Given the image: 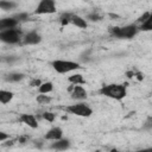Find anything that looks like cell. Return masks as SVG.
<instances>
[{
  "instance_id": "6da1fadb",
  "label": "cell",
  "mask_w": 152,
  "mask_h": 152,
  "mask_svg": "<svg viewBox=\"0 0 152 152\" xmlns=\"http://www.w3.org/2000/svg\"><path fill=\"white\" fill-rule=\"evenodd\" d=\"M99 93L108 99L115 100V101H121L126 97L127 95V88L125 84H120V83H110V84H106L102 86L99 89Z\"/></svg>"
},
{
  "instance_id": "7a4b0ae2",
  "label": "cell",
  "mask_w": 152,
  "mask_h": 152,
  "mask_svg": "<svg viewBox=\"0 0 152 152\" xmlns=\"http://www.w3.org/2000/svg\"><path fill=\"white\" fill-rule=\"evenodd\" d=\"M108 31L115 38L129 39L137 36V33L139 32V26L137 24H128L125 26H110Z\"/></svg>"
},
{
  "instance_id": "3957f363",
  "label": "cell",
  "mask_w": 152,
  "mask_h": 152,
  "mask_svg": "<svg viewBox=\"0 0 152 152\" xmlns=\"http://www.w3.org/2000/svg\"><path fill=\"white\" fill-rule=\"evenodd\" d=\"M51 66L58 74H68L81 69L80 63L74 61H65V59H55L51 62Z\"/></svg>"
},
{
  "instance_id": "277c9868",
  "label": "cell",
  "mask_w": 152,
  "mask_h": 152,
  "mask_svg": "<svg viewBox=\"0 0 152 152\" xmlns=\"http://www.w3.org/2000/svg\"><path fill=\"white\" fill-rule=\"evenodd\" d=\"M65 110L72 115L82 116V118H89L93 114V109L84 102H77L74 104H69L65 107Z\"/></svg>"
},
{
  "instance_id": "5b68a950",
  "label": "cell",
  "mask_w": 152,
  "mask_h": 152,
  "mask_svg": "<svg viewBox=\"0 0 152 152\" xmlns=\"http://www.w3.org/2000/svg\"><path fill=\"white\" fill-rule=\"evenodd\" d=\"M57 12V6L53 0H42L38 2L37 7L33 11L36 15H44V14H53Z\"/></svg>"
},
{
  "instance_id": "8992f818",
  "label": "cell",
  "mask_w": 152,
  "mask_h": 152,
  "mask_svg": "<svg viewBox=\"0 0 152 152\" xmlns=\"http://www.w3.org/2000/svg\"><path fill=\"white\" fill-rule=\"evenodd\" d=\"M0 39L4 43H7V44H17V43L20 42V39H23L21 31L18 30V28L0 31Z\"/></svg>"
},
{
  "instance_id": "52a82bcc",
  "label": "cell",
  "mask_w": 152,
  "mask_h": 152,
  "mask_svg": "<svg viewBox=\"0 0 152 152\" xmlns=\"http://www.w3.org/2000/svg\"><path fill=\"white\" fill-rule=\"evenodd\" d=\"M69 91H70L71 99L77 100V101H83V100H86L87 96H88L87 90H86L82 86H71V87L69 88Z\"/></svg>"
},
{
  "instance_id": "ba28073f",
  "label": "cell",
  "mask_w": 152,
  "mask_h": 152,
  "mask_svg": "<svg viewBox=\"0 0 152 152\" xmlns=\"http://www.w3.org/2000/svg\"><path fill=\"white\" fill-rule=\"evenodd\" d=\"M42 42V36L37 31H30L23 37V43L26 45H36Z\"/></svg>"
},
{
  "instance_id": "9c48e42d",
  "label": "cell",
  "mask_w": 152,
  "mask_h": 152,
  "mask_svg": "<svg viewBox=\"0 0 152 152\" xmlns=\"http://www.w3.org/2000/svg\"><path fill=\"white\" fill-rule=\"evenodd\" d=\"M62 137H63V131H62V128H61V127H52V128H50V129L45 133L44 139L56 141V140L62 139Z\"/></svg>"
},
{
  "instance_id": "30bf717a",
  "label": "cell",
  "mask_w": 152,
  "mask_h": 152,
  "mask_svg": "<svg viewBox=\"0 0 152 152\" xmlns=\"http://www.w3.org/2000/svg\"><path fill=\"white\" fill-rule=\"evenodd\" d=\"M19 121L25 124L26 126L33 128V129L38 127V120H37V118L33 114H23V115H20Z\"/></svg>"
},
{
  "instance_id": "8fae6325",
  "label": "cell",
  "mask_w": 152,
  "mask_h": 152,
  "mask_svg": "<svg viewBox=\"0 0 152 152\" xmlns=\"http://www.w3.org/2000/svg\"><path fill=\"white\" fill-rule=\"evenodd\" d=\"M18 21L11 17V18H4L0 20V31H5V30H11V28H15L18 26Z\"/></svg>"
},
{
  "instance_id": "7c38bea8",
  "label": "cell",
  "mask_w": 152,
  "mask_h": 152,
  "mask_svg": "<svg viewBox=\"0 0 152 152\" xmlns=\"http://www.w3.org/2000/svg\"><path fill=\"white\" fill-rule=\"evenodd\" d=\"M70 147V141L68 139H59V140H56L53 141L51 145H50V148L52 150H56V151H65Z\"/></svg>"
},
{
  "instance_id": "4fadbf2b",
  "label": "cell",
  "mask_w": 152,
  "mask_h": 152,
  "mask_svg": "<svg viewBox=\"0 0 152 152\" xmlns=\"http://www.w3.org/2000/svg\"><path fill=\"white\" fill-rule=\"evenodd\" d=\"M71 25H75L76 27H80V28H87L88 26V23L84 18L77 15V14H74L72 13V17H71Z\"/></svg>"
},
{
  "instance_id": "5bb4252c",
  "label": "cell",
  "mask_w": 152,
  "mask_h": 152,
  "mask_svg": "<svg viewBox=\"0 0 152 152\" xmlns=\"http://www.w3.org/2000/svg\"><path fill=\"white\" fill-rule=\"evenodd\" d=\"M68 81L72 84V86H82L86 83V80L83 78V76L81 74H74L71 76L68 77Z\"/></svg>"
},
{
  "instance_id": "9a60e30c",
  "label": "cell",
  "mask_w": 152,
  "mask_h": 152,
  "mask_svg": "<svg viewBox=\"0 0 152 152\" xmlns=\"http://www.w3.org/2000/svg\"><path fill=\"white\" fill-rule=\"evenodd\" d=\"M12 99H13V93L12 91L5 90V89H1L0 90V102L2 104L8 103L10 101H12Z\"/></svg>"
},
{
  "instance_id": "2e32d148",
  "label": "cell",
  "mask_w": 152,
  "mask_h": 152,
  "mask_svg": "<svg viewBox=\"0 0 152 152\" xmlns=\"http://www.w3.org/2000/svg\"><path fill=\"white\" fill-rule=\"evenodd\" d=\"M53 90V83L52 82H43L40 84V87L38 88V91L39 94H49Z\"/></svg>"
},
{
  "instance_id": "e0dca14e",
  "label": "cell",
  "mask_w": 152,
  "mask_h": 152,
  "mask_svg": "<svg viewBox=\"0 0 152 152\" xmlns=\"http://www.w3.org/2000/svg\"><path fill=\"white\" fill-rule=\"evenodd\" d=\"M24 78V75L20 74V72H10L7 76H6V80L8 82H19Z\"/></svg>"
},
{
  "instance_id": "ac0fdd59",
  "label": "cell",
  "mask_w": 152,
  "mask_h": 152,
  "mask_svg": "<svg viewBox=\"0 0 152 152\" xmlns=\"http://www.w3.org/2000/svg\"><path fill=\"white\" fill-rule=\"evenodd\" d=\"M139 30L140 31H152V13L150 14V17L147 18V20L145 23H142L141 25H139Z\"/></svg>"
},
{
  "instance_id": "d6986e66",
  "label": "cell",
  "mask_w": 152,
  "mask_h": 152,
  "mask_svg": "<svg viewBox=\"0 0 152 152\" xmlns=\"http://www.w3.org/2000/svg\"><path fill=\"white\" fill-rule=\"evenodd\" d=\"M17 7V2L14 1H6V0H1L0 1V8L4 11H8V10H13Z\"/></svg>"
},
{
  "instance_id": "ffe728a7",
  "label": "cell",
  "mask_w": 152,
  "mask_h": 152,
  "mask_svg": "<svg viewBox=\"0 0 152 152\" xmlns=\"http://www.w3.org/2000/svg\"><path fill=\"white\" fill-rule=\"evenodd\" d=\"M71 17H72V13H69V12L63 13V14L59 17V23H61L63 26L70 25V24H71Z\"/></svg>"
},
{
  "instance_id": "44dd1931",
  "label": "cell",
  "mask_w": 152,
  "mask_h": 152,
  "mask_svg": "<svg viewBox=\"0 0 152 152\" xmlns=\"http://www.w3.org/2000/svg\"><path fill=\"white\" fill-rule=\"evenodd\" d=\"M36 100H37V102L40 103V104H48V103L51 102V97H50L49 95H46V94H39V95L36 97Z\"/></svg>"
},
{
  "instance_id": "7402d4cb",
  "label": "cell",
  "mask_w": 152,
  "mask_h": 152,
  "mask_svg": "<svg viewBox=\"0 0 152 152\" xmlns=\"http://www.w3.org/2000/svg\"><path fill=\"white\" fill-rule=\"evenodd\" d=\"M13 18H14L18 23H21V21H26V20H28L30 14H28V13H26V12H20V13L14 14V15H13Z\"/></svg>"
},
{
  "instance_id": "603a6c76",
  "label": "cell",
  "mask_w": 152,
  "mask_h": 152,
  "mask_svg": "<svg viewBox=\"0 0 152 152\" xmlns=\"http://www.w3.org/2000/svg\"><path fill=\"white\" fill-rule=\"evenodd\" d=\"M42 118H43L44 120H46L48 122H53L55 119H56V115H55L53 113H51V112H44V113L42 114Z\"/></svg>"
},
{
  "instance_id": "cb8c5ba5",
  "label": "cell",
  "mask_w": 152,
  "mask_h": 152,
  "mask_svg": "<svg viewBox=\"0 0 152 152\" xmlns=\"http://www.w3.org/2000/svg\"><path fill=\"white\" fill-rule=\"evenodd\" d=\"M150 14H151V12H145L142 15H140V17L137 19V23H138L139 25H141L142 23H145V21L147 20V18L150 17Z\"/></svg>"
},
{
  "instance_id": "d4e9b609",
  "label": "cell",
  "mask_w": 152,
  "mask_h": 152,
  "mask_svg": "<svg viewBox=\"0 0 152 152\" xmlns=\"http://www.w3.org/2000/svg\"><path fill=\"white\" fill-rule=\"evenodd\" d=\"M87 19H89V20H91V21H99L100 19H101V17L97 14V13H95V12H93V13H90V14H88V17H87Z\"/></svg>"
},
{
  "instance_id": "484cf974",
  "label": "cell",
  "mask_w": 152,
  "mask_h": 152,
  "mask_svg": "<svg viewBox=\"0 0 152 152\" xmlns=\"http://www.w3.org/2000/svg\"><path fill=\"white\" fill-rule=\"evenodd\" d=\"M42 83H43V82H42L40 80H38V78H36V80H33V81L31 82V87H37V88H39Z\"/></svg>"
},
{
  "instance_id": "4316f807",
  "label": "cell",
  "mask_w": 152,
  "mask_h": 152,
  "mask_svg": "<svg viewBox=\"0 0 152 152\" xmlns=\"http://www.w3.org/2000/svg\"><path fill=\"white\" fill-rule=\"evenodd\" d=\"M8 138H10L8 134H6L5 132H0V141H1V142H4V141H5L6 139H8Z\"/></svg>"
},
{
  "instance_id": "83f0119b",
  "label": "cell",
  "mask_w": 152,
  "mask_h": 152,
  "mask_svg": "<svg viewBox=\"0 0 152 152\" xmlns=\"http://www.w3.org/2000/svg\"><path fill=\"white\" fill-rule=\"evenodd\" d=\"M147 125H145V128H148V127H152V118H148L147 119Z\"/></svg>"
},
{
  "instance_id": "f1b7e54d",
  "label": "cell",
  "mask_w": 152,
  "mask_h": 152,
  "mask_svg": "<svg viewBox=\"0 0 152 152\" xmlns=\"http://www.w3.org/2000/svg\"><path fill=\"white\" fill-rule=\"evenodd\" d=\"M137 152H152V147H147V148H142V150H139Z\"/></svg>"
}]
</instances>
